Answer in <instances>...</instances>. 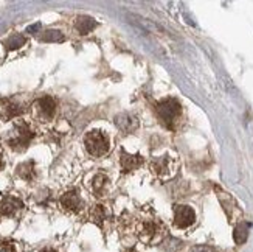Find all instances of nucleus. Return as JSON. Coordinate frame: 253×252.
I'll list each match as a JSON object with an SVG mask.
<instances>
[{"instance_id": "nucleus-1", "label": "nucleus", "mask_w": 253, "mask_h": 252, "mask_svg": "<svg viewBox=\"0 0 253 252\" xmlns=\"http://www.w3.org/2000/svg\"><path fill=\"white\" fill-rule=\"evenodd\" d=\"M6 145L16 151H24L33 139V131L24 120H17L3 134Z\"/></svg>"}, {"instance_id": "nucleus-2", "label": "nucleus", "mask_w": 253, "mask_h": 252, "mask_svg": "<svg viewBox=\"0 0 253 252\" xmlns=\"http://www.w3.org/2000/svg\"><path fill=\"white\" fill-rule=\"evenodd\" d=\"M156 111H157L160 122L171 129L175 126V123H177L179 118L182 117V106L177 100H174V98H167V100L160 101L156 106Z\"/></svg>"}, {"instance_id": "nucleus-3", "label": "nucleus", "mask_w": 253, "mask_h": 252, "mask_svg": "<svg viewBox=\"0 0 253 252\" xmlns=\"http://www.w3.org/2000/svg\"><path fill=\"white\" fill-rule=\"evenodd\" d=\"M84 147L90 156L93 157H103L106 152L111 150V144H109V137L100 129H93L90 133H87L84 137Z\"/></svg>"}, {"instance_id": "nucleus-4", "label": "nucleus", "mask_w": 253, "mask_h": 252, "mask_svg": "<svg viewBox=\"0 0 253 252\" xmlns=\"http://www.w3.org/2000/svg\"><path fill=\"white\" fill-rule=\"evenodd\" d=\"M152 171L160 179H171L177 173V159L171 154H163L152 162Z\"/></svg>"}, {"instance_id": "nucleus-5", "label": "nucleus", "mask_w": 253, "mask_h": 252, "mask_svg": "<svg viewBox=\"0 0 253 252\" xmlns=\"http://www.w3.org/2000/svg\"><path fill=\"white\" fill-rule=\"evenodd\" d=\"M196 221V212L193 207L186 204H179L174 207V224L179 229H186Z\"/></svg>"}, {"instance_id": "nucleus-6", "label": "nucleus", "mask_w": 253, "mask_h": 252, "mask_svg": "<svg viewBox=\"0 0 253 252\" xmlns=\"http://www.w3.org/2000/svg\"><path fill=\"white\" fill-rule=\"evenodd\" d=\"M33 106H35V111L39 120H45V122L51 120L54 112H56V101L51 97H42Z\"/></svg>"}, {"instance_id": "nucleus-7", "label": "nucleus", "mask_w": 253, "mask_h": 252, "mask_svg": "<svg viewBox=\"0 0 253 252\" xmlns=\"http://www.w3.org/2000/svg\"><path fill=\"white\" fill-rule=\"evenodd\" d=\"M59 202L62 205V209L69 210V212H80L83 209V205H84V202L81 200L78 190H69V192H65L61 196Z\"/></svg>"}, {"instance_id": "nucleus-8", "label": "nucleus", "mask_w": 253, "mask_h": 252, "mask_svg": "<svg viewBox=\"0 0 253 252\" xmlns=\"http://www.w3.org/2000/svg\"><path fill=\"white\" fill-rule=\"evenodd\" d=\"M24 202L16 196L6 195L0 200V215L2 216H14L19 210H22Z\"/></svg>"}, {"instance_id": "nucleus-9", "label": "nucleus", "mask_w": 253, "mask_h": 252, "mask_svg": "<svg viewBox=\"0 0 253 252\" xmlns=\"http://www.w3.org/2000/svg\"><path fill=\"white\" fill-rule=\"evenodd\" d=\"M115 125L120 131H123L126 134H130L138 128L140 123H138L137 115L130 114V112H123L115 117Z\"/></svg>"}, {"instance_id": "nucleus-10", "label": "nucleus", "mask_w": 253, "mask_h": 252, "mask_svg": "<svg viewBox=\"0 0 253 252\" xmlns=\"http://www.w3.org/2000/svg\"><path fill=\"white\" fill-rule=\"evenodd\" d=\"M143 159L140 154H127L126 151H122V157H120V163H122V168L125 173L132 171V170H137L138 167L143 165Z\"/></svg>"}, {"instance_id": "nucleus-11", "label": "nucleus", "mask_w": 253, "mask_h": 252, "mask_svg": "<svg viewBox=\"0 0 253 252\" xmlns=\"http://www.w3.org/2000/svg\"><path fill=\"white\" fill-rule=\"evenodd\" d=\"M75 27L80 35H87V33H90L96 27V22H95V19H92L89 16H81L76 19Z\"/></svg>"}, {"instance_id": "nucleus-12", "label": "nucleus", "mask_w": 253, "mask_h": 252, "mask_svg": "<svg viewBox=\"0 0 253 252\" xmlns=\"http://www.w3.org/2000/svg\"><path fill=\"white\" fill-rule=\"evenodd\" d=\"M17 173V176L20 179H24V181H33L36 176V168H35V163L33 162H24V163H20V165L17 167L16 170Z\"/></svg>"}, {"instance_id": "nucleus-13", "label": "nucleus", "mask_w": 253, "mask_h": 252, "mask_svg": "<svg viewBox=\"0 0 253 252\" xmlns=\"http://www.w3.org/2000/svg\"><path fill=\"white\" fill-rule=\"evenodd\" d=\"M22 112H24V107H22L19 103L16 101H6L3 106H2V117L3 120H8V118H14L17 115H20Z\"/></svg>"}, {"instance_id": "nucleus-14", "label": "nucleus", "mask_w": 253, "mask_h": 252, "mask_svg": "<svg viewBox=\"0 0 253 252\" xmlns=\"http://www.w3.org/2000/svg\"><path fill=\"white\" fill-rule=\"evenodd\" d=\"M159 234V221H145L141 226V238L143 240H154Z\"/></svg>"}, {"instance_id": "nucleus-15", "label": "nucleus", "mask_w": 253, "mask_h": 252, "mask_svg": "<svg viewBox=\"0 0 253 252\" xmlns=\"http://www.w3.org/2000/svg\"><path fill=\"white\" fill-rule=\"evenodd\" d=\"M249 229H250V224L249 223H239L235 231H233V238H235V243L236 245H244L249 238Z\"/></svg>"}, {"instance_id": "nucleus-16", "label": "nucleus", "mask_w": 253, "mask_h": 252, "mask_svg": "<svg viewBox=\"0 0 253 252\" xmlns=\"http://www.w3.org/2000/svg\"><path fill=\"white\" fill-rule=\"evenodd\" d=\"M27 42V39H25V36H22V35H19V33H16V35H11L3 44H5V49H6V51H13V50H17V49H20L24 44Z\"/></svg>"}, {"instance_id": "nucleus-17", "label": "nucleus", "mask_w": 253, "mask_h": 252, "mask_svg": "<svg viewBox=\"0 0 253 252\" xmlns=\"http://www.w3.org/2000/svg\"><path fill=\"white\" fill-rule=\"evenodd\" d=\"M39 41H42V42H62L64 35L59 30H47L39 36Z\"/></svg>"}, {"instance_id": "nucleus-18", "label": "nucleus", "mask_w": 253, "mask_h": 252, "mask_svg": "<svg viewBox=\"0 0 253 252\" xmlns=\"http://www.w3.org/2000/svg\"><path fill=\"white\" fill-rule=\"evenodd\" d=\"M106 216H107V210H106V207L101 205V204H96L92 209V212H90V218L96 224H103V221L106 220Z\"/></svg>"}, {"instance_id": "nucleus-19", "label": "nucleus", "mask_w": 253, "mask_h": 252, "mask_svg": "<svg viewBox=\"0 0 253 252\" xmlns=\"http://www.w3.org/2000/svg\"><path fill=\"white\" fill-rule=\"evenodd\" d=\"M107 178L104 176V174H96V176L93 178V182H92V189L96 195H103L106 185H107Z\"/></svg>"}, {"instance_id": "nucleus-20", "label": "nucleus", "mask_w": 253, "mask_h": 252, "mask_svg": "<svg viewBox=\"0 0 253 252\" xmlns=\"http://www.w3.org/2000/svg\"><path fill=\"white\" fill-rule=\"evenodd\" d=\"M0 252H14V248L8 242H0Z\"/></svg>"}, {"instance_id": "nucleus-21", "label": "nucleus", "mask_w": 253, "mask_h": 252, "mask_svg": "<svg viewBox=\"0 0 253 252\" xmlns=\"http://www.w3.org/2000/svg\"><path fill=\"white\" fill-rule=\"evenodd\" d=\"M191 252H213V249L208 246H196L191 249Z\"/></svg>"}, {"instance_id": "nucleus-22", "label": "nucleus", "mask_w": 253, "mask_h": 252, "mask_svg": "<svg viewBox=\"0 0 253 252\" xmlns=\"http://www.w3.org/2000/svg\"><path fill=\"white\" fill-rule=\"evenodd\" d=\"M41 28V24L38 22V24H35V25H31V27H28V33H38L36 30H39Z\"/></svg>"}, {"instance_id": "nucleus-23", "label": "nucleus", "mask_w": 253, "mask_h": 252, "mask_svg": "<svg viewBox=\"0 0 253 252\" xmlns=\"http://www.w3.org/2000/svg\"><path fill=\"white\" fill-rule=\"evenodd\" d=\"M41 252H56L54 249H51V248H45V249H42Z\"/></svg>"}, {"instance_id": "nucleus-24", "label": "nucleus", "mask_w": 253, "mask_h": 252, "mask_svg": "<svg viewBox=\"0 0 253 252\" xmlns=\"http://www.w3.org/2000/svg\"><path fill=\"white\" fill-rule=\"evenodd\" d=\"M2 168H3V157L0 156V170H2Z\"/></svg>"}]
</instances>
